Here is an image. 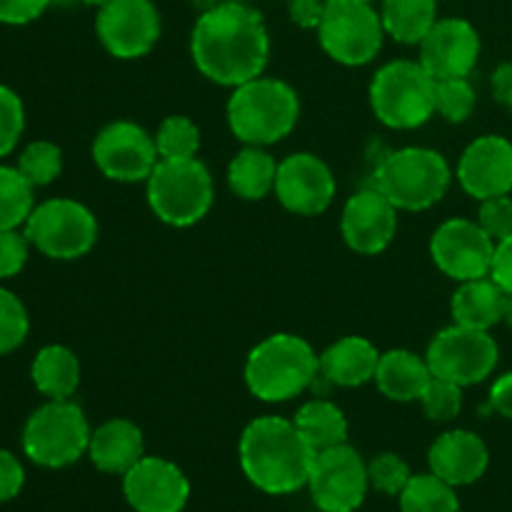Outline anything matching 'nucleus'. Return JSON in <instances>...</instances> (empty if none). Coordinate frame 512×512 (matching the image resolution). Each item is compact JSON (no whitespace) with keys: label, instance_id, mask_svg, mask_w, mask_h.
Wrapping results in <instances>:
<instances>
[{"label":"nucleus","instance_id":"obj_6","mask_svg":"<svg viewBox=\"0 0 512 512\" xmlns=\"http://www.w3.org/2000/svg\"><path fill=\"white\" fill-rule=\"evenodd\" d=\"M145 193L155 218L173 228H190L213 208L215 185L203 160H158L145 180Z\"/></svg>","mask_w":512,"mask_h":512},{"label":"nucleus","instance_id":"obj_46","mask_svg":"<svg viewBox=\"0 0 512 512\" xmlns=\"http://www.w3.org/2000/svg\"><path fill=\"white\" fill-rule=\"evenodd\" d=\"M490 90H493L495 103L512 110V63H503L490 75Z\"/></svg>","mask_w":512,"mask_h":512},{"label":"nucleus","instance_id":"obj_18","mask_svg":"<svg viewBox=\"0 0 512 512\" xmlns=\"http://www.w3.org/2000/svg\"><path fill=\"white\" fill-rule=\"evenodd\" d=\"M345 245L358 255H380L398 233V208L378 188L350 195L340 215Z\"/></svg>","mask_w":512,"mask_h":512},{"label":"nucleus","instance_id":"obj_19","mask_svg":"<svg viewBox=\"0 0 512 512\" xmlns=\"http://www.w3.org/2000/svg\"><path fill=\"white\" fill-rule=\"evenodd\" d=\"M480 58V35L463 18H438L420 43V65L435 80L468 78Z\"/></svg>","mask_w":512,"mask_h":512},{"label":"nucleus","instance_id":"obj_35","mask_svg":"<svg viewBox=\"0 0 512 512\" xmlns=\"http://www.w3.org/2000/svg\"><path fill=\"white\" fill-rule=\"evenodd\" d=\"M30 330L28 310L23 300L0 288V355H8L25 343Z\"/></svg>","mask_w":512,"mask_h":512},{"label":"nucleus","instance_id":"obj_38","mask_svg":"<svg viewBox=\"0 0 512 512\" xmlns=\"http://www.w3.org/2000/svg\"><path fill=\"white\" fill-rule=\"evenodd\" d=\"M25 130V108L20 95L8 85H0V158L13 153Z\"/></svg>","mask_w":512,"mask_h":512},{"label":"nucleus","instance_id":"obj_12","mask_svg":"<svg viewBox=\"0 0 512 512\" xmlns=\"http://www.w3.org/2000/svg\"><path fill=\"white\" fill-rule=\"evenodd\" d=\"M305 488L323 512H355L370 490L368 463L348 443L315 453Z\"/></svg>","mask_w":512,"mask_h":512},{"label":"nucleus","instance_id":"obj_9","mask_svg":"<svg viewBox=\"0 0 512 512\" xmlns=\"http://www.w3.org/2000/svg\"><path fill=\"white\" fill-rule=\"evenodd\" d=\"M320 48L340 65L358 68L373 63L385 40L383 18L365 0H325L318 23Z\"/></svg>","mask_w":512,"mask_h":512},{"label":"nucleus","instance_id":"obj_24","mask_svg":"<svg viewBox=\"0 0 512 512\" xmlns=\"http://www.w3.org/2000/svg\"><path fill=\"white\" fill-rule=\"evenodd\" d=\"M375 385L380 393L393 403H415L423 390L433 380L428 360L405 348L380 353L378 370H375Z\"/></svg>","mask_w":512,"mask_h":512},{"label":"nucleus","instance_id":"obj_8","mask_svg":"<svg viewBox=\"0 0 512 512\" xmlns=\"http://www.w3.org/2000/svg\"><path fill=\"white\" fill-rule=\"evenodd\" d=\"M90 425L73 400H48L23 428V453L40 468L58 470L78 463L90 445Z\"/></svg>","mask_w":512,"mask_h":512},{"label":"nucleus","instance_id":"obj_34","mask_svg":"<svg viewBox=\"0 0 512 512\" xmlns=\"http://www.w3.org/2000/svg\"><path fill=\"white\" fill-rule=\"evenodd\" d=\"M478 95L468 78L435 80V113L448 123H465L473 115Z\"/></svg>","mask_w":512,"mask_h":512},{"label":"nucleus","instance_id":"obj_23","mask_svg":"<svg viewBox=\"0 0 512 512\" xmlns=\"http://www.w3.org/2000/svg\"><path fill=\"white\" fill-rule=\"evenodd\" d=\"M380 350L363 335H345L320 353V375L338 388H360L375 378Z\"/></svg>","mask_w":512,"mask_h":512},{"label":"nucleus","instance_id":"obj_10","mask_svg":"<svg viewBox=\"0 0 512 512\" xmlns=\"http://www.w3.org/2000/svg\"><path fill=\"white\" fill-rule=\"evenodd\" d=\"M23 233L45 258L78 260L98 243V220L78 200L50 198L35 205Z\"/></svg>","mask_w":512,"mask_h":512},{"label":"nucleus","instance_id":"obj_11","mask_svg":"<svg viewBox=\"0 0 512 512\" xmlns=\"http://www.w3.org/2000/svg\"><path fill=\"white\" fill-rule=\"evenodd\" d=\"M425 360H428L433 378H443L460 388H468V385L483 383L495 373L500 348L490 330H475L453 323L450 328L435 333Z\"/></svg>","mask_w":512,"mask_h":512},{"label":"nucleus","instance_id":"obj_51","mask_svg":"<svg viewBox=\"0 0 512 512\" xmlns=\"http://www.w3.org/2000/svg\"><path fill=\"white\" fill-rule=\"evenodd\" d=\"M438 3H440V0H438Z\"/></svg>","mask_w":512,"mask_h":512},{"label":"nucleus","instance_id":"obj_47","mask_svg":"<svg viewBox=\"0 0 512 512\" xmlns=\"http://www.w3.org/2000/svg\"><path fill=\"white\" fill-rule=\"evenodd\" d=\"M500 323H505L508 328L512 330V293H505V300H503V320Z\"/></svg>","mask_w":512,"mask_h":512},{"label":"nucleus","instance_id":"obj_3","mask_svg":"<svg viewBox=\"0 0 512 512\" xmlns=\"http://www.w3.org/2000/svg\"><path fill=\"white\" fill-rule=\"evenodd\" d=\"M245 385L263 403H288L320 375V355L305 338L275 333L260 340L245 358Z\"/></svg>","mask_w":512,"mask_h":512},{"label":"nucleus","instance_id":"obj_50","mask_svg":"<svg viewBox=\"0 0 512 512\" xmlns=\"http://www.w3.org/2000/svg\"><path fill=\"white\" fill-rule=\"evenodd\" d=\"M365 3H375V0H365Z\"/></svg>","mask_w":512,"mask_h":512},{"label":"nucleus","instance_id":"obj_2","mask_svg":"<svg viewBox=\"0 0 512 512\" xmlns=\"http://www.w3.org/2000/svg\"><path fill=\"white\" fill-rule=\"evenodd\" d=\"M238 458L255 488L268 495H290L308 485L315 450L293 420L263 415L245 425Z\"/></svg>","mask_w":512,"mask_h":512},{"label":"nucleus","instance_id":"obj_40","mask_svg":"<svg viewBox=\"0 0 512 512\" xmlns=\"http://www.w3.org/2000/svg\"><path fill=\"white\" fill-rule=\"evenodd\" d=\"M30 240L18 230H0V280L15 278L25 268L30 255Z\"/></svg>","mask_w":512,"mask_h":512},{"label":"nucleus","instance_id":"obj_37","mask_svg":"<svg viewBox=\"0 0 512 512\" xmlns=\"http://www.w3.org/2000/svg\"><path fill=\"white\" fill-rule=\"evenodd\" d=\"M410 478H413L410 465L395 453H383L368 463L370 488L383 495H390V498H400Z\"/></svg>","mask_w":512,"mask_h":512},{"label":"nucleus","instance_id":"obj_31","mask_svg":"<svg viewBox=\"0 0 512 512\" xmlns=\"http://www.w3.org/2000/svg\"><path fill=\"white\" fill-rule=\"evenodd\" d=\"M33 185L18 168L0 165V230H18L35 208Z\"/></svg>","mask_w":512,"mask_h":512},{"label":"nucleus","instance_id":"obj_29","mask_svg":"<svg viewBox=\"0 0 512 512\" xmlns=\"http://www.w3.org/2000/svg\"><path fill=\"white\" fill-rule=\"evenodd\" d=\"M293 423L315 453L348 443V418L330 400H308L298 408Z\"/></svg>","mask_w":512,"mask_h":512},{"label":"nucleus","instance_id":"obj_33","mask_svg":"<svg viewBox=\"0 0 512 512\" xmlns=\"http://www.w3.org/2000/svg\"><path fill=\"white\" fill-rule=\"evenodd\" d=\"M18 170L33 188H43L63 173V150L50 140H35L20 153Z\"/></svg>","mask_w":512,"mask_h":512},{"label":"nucleus","instance_id":"obj_42","mask_svg":"<svg viewBox=\"0 0 512 512\" xmlns=\"http://www.w3.org/2000/svg\"><path fill=\"white\" fill-rule=\"evenodd\" d=\"M25 485V470L8 450H0V503L18 498Z\"/></svg>","mask_w":512,"mask_h":512},{"label":"nucleus","instance_id":"obj_1","mask_svg":"<svg viewBox=\"0 0 512 512\" xmlns=\"http://www.w3.org/2000/svg\"><path fill=\"white\" fill-rule=\"evenodd\" d=\"M190 55L200 75L225 88H238L263 75L268 65V25L248 3L223 0L195 20Z\"/></svg>","mask_w":512,"mask_h":512},{"label":"nucleus","instance_id":"obj_30","mask_svg":"<svg viewBox=\"0 0 512 512\" xmlns=\"http://www.w3.org/2000/svg\"><path fill=\"white\" fill-rule=\"evenodd\" d=\"M400 512H460V500L453 485L438 475H413L400 493Z\"/></svg>","mask_w":512,"mask_h":512},{"label":"nucleus","instance_id":"obj_21","mask_svg":"<svg viewBox=\"0 0 512 512\" xmlns=\"http://www.w3.org/2000/svg\"><path fill=\"white\" fill-rule=\"evenodd\" d=\"M430 473L443 478L453 488L478 483L490 465V450L478 433L448 430L440 435L428 453Z\"/></svg>","mask_w":512,"mask_h":512},{"label":"nucleus","instance_id":"obj_5","mask_svg":"<svg viewBox=\"0 0 512 512\" xmlns=\"http://www.w3.org/2000/svg\"><path fill=\"white\" fill-rule=\"evenodd\" d=\"M450 183H453V170L445 155L423 145H408L385 155L373 180L375 188L395 208L410 213H420L440 203Z\"/></svg>","mask_w":512,"mask_h":512},{"label":"nucleus","instance_id":"obj_14","mask_svg":"<svg viewBox=\"0 0 512 512\" xmlns=\"http://www.w3.org/2000/svg\"><path fill=\"white\" fill-rule=\"evenodd\" d=\"M160 13L153 0H108L98 8L95 33L100 45L118 60H138L160 40Z\"/></svg>","mask_w":512,"mask_h":512},{"label":"nucleus","instance_id":"obj_43","mask_svg":"<svg viewBox=\"0 0 512 512\" xmlns=\"http://www.w3.org/2000/svg\"><path fill=\"white\" fill-rule=\"evenodd\" d=\"M490 278H493L505 293H512V233L495 245V258H493Z\"/></svg>","mask_w":512,"mask_h":512},{"label":"nucleus","instance_id":"obj_20","mask_svg":"<svg viewBox=\"0 0 512 512\" xmlns=\"http://www.w3.org/2000/svg\"><path fill=\"white\" fill-rule=\"evenodd\" d=\"M458 183L470 198L512 193V143L503 135H480L458 160Z\"/></svg>","mask_w":512,"mask_h":512},{"label":"nucleus","instance_id":"obj_32","mask_svg":"<svg viewBox=\"0 0 512 512\" xmlns=\"http://www.w3.org/2000/svg\"><path fill=\"white\" fill-rule=\"evenodd\" d=\"M153 138L160 160L198 158L200 128L188 115H168Z\"/></svg>","mask_w":512,"mask_h":512},{"label":"nucleus","instance_id":"obj_49","mask_svg":"<svg viewBox=\"0 0 512 512\" xmlns=\"http://www.w3.org/2000/svg\"><path fill=\"white\" fill-rule=\"evenodd\" d=\"M233 3H250V0H233Z\"/></svg>","mask_w":512,"mask_h":512},{"label":"nucleus","instance_id":"obj_16","mask_svg":"<svg viewBox=\"0 0 512 512\" xmlns=\"http://www.w3.org/2000/svg\"><path fill=\"white\" fill-rule=\"evenodd\" d=\"M338 183L323 158L313 153H293L278 163L275 198L293 215H320L333 205Z\"/></svg>","mask_w":512,"mask_h":512},{"label":"nucleus","instance_id":"obj_45","mask_svg":"<svg viewBox=\"0 0 512 512\" xmlns=\"http://www.w3.org/2000/svg\"><path fill=\"white\" fill-rule=\"evenodd\" d=\"M490 408L503 418L512 420V370L500 375L490 388Z\"/></svg>","mask_w":512,"mask_h":512},{"label":"nucleus","instance_id":"obj_27","mask_svg":"<svg viewBox=\"0 0 512 512\" xmlns=\"http://www.w3.org/2000/svg\"><path fill=\"white\" fill-rule=\"evenodd\" d=\"M30 378L35 390L48 400H70L80 385V360L65 345H45L38 350Z\"/></svg>","mask_w":512,"mask_h":512},{"label":"nucleus","instance_id":"obj_25","mask_svg":"<svg viewBox=\"0 0 512 512\" xmlns=\"http://www.w3.org/2000/svg\"><path fill=\"white\" fill-rule=\"evenodd\" d=\"M505 290L493 278H478L460 283L450 300L453 323L475 330H493L503 320Z\"/></svg>","mask_w":512,"mask_h":512},{"label":"nucleus","instance_id":"obj_39","mask_svg":"<svg viewBox=\"0 0 512 512\" xmlns=\"http://www.w3.org/2000/svg\"><path fill=\"white\" fill-rule=\"evenodd\" d=\"M478 223L495 243L508 238L512 233V198L510 195H495V198L480 200Z\"/></svg>","mask_w":512,"mask_h":512},{"label":"nucleus","instance_id":"obj_48","mask_svg":"<svg viewBox=\"0 0 512 512\" xmlns=\"http://www.w3.org/2000/svg\"><path fill=\"white\" fill-rule=\"evenodd\" d=\"M85 5H95V8H103L105 3H108V0H83Z\"/></svg>","mask_w":512,"mask_h":512},{"label":"nucleus","instance_id":"obj_7","mask_svg":"<svg viewBox=\"0 0 512 512\" xmlns=\"http://www.w3.org/2000/svg\"><path fill=\"white\" fill-rule=\"evenodd\" d=\"M368 98L380 123L415 130L435 115V78L420 60H393L373 75Z\"/></svg>","mask_w":512,"mask_h":512},{"label":"nucleus","instance_id":"obj_26","mask_svg":"<svg viewBox=\"0 0 512 512\" xmlns=\"http://www.w3.org/2000/svg\"><path fill=\"white\" fill-rule=\"evenodd\" d=\"M278 160L258 145H245L228 165V188L240 200H263L275 193Z\"/></svg>","mask_w":512,"mask_h":512},{"label":"nucleus","instance_id":"obj_44","mask_svg":"<svg viewBox=\"0 0 512 512\" xmlns=\"http://www.w3.org/2000/svg\"><path fill=\"white\" fill-rule=\"evenodd\" d=\"M290 20L305 30H315L323 15L325 0H288Z\"/></svg>","mask_w":512,"mask_h":512},{"label":"nucleus","instance_id":"obj_41","mask_svg":"<svg viewBox=\"0 0 512 512\" xmlns=\"http://www.w3.org/2000/svg\"><path fill=\"white\" fill-rule=\"evenodd\" d=\"M53 0H0V23L28 25L48 10Z\"/></svg>","mask_w":512,"mask_h":512},{"label":"nucleus","instance_id":"obj_36","mask_svg":"<svg viewBox=\"0 0 512 512\" xmlns=\"http://www.w3.org/2000/svg\"><path fill=\"white\" fill-rule=\"evenodd\" d=\"M420 405L433 423H450L463 410V388L450 380L433 378L420 395Z\"/></svg>","mask_w":512,"mask_h":512},{"label":"nucleus","instance_id":"obj_28","mask_svg":"<svg viewBox=\"0 0 512 512\" xmlns=\"http://www.w3.org/2000/svg\"><path fill=\"white\" fill-rule=\"evenodd\" d=\"M380 18L385 35L403 45H420L438 23V0H383Z\"/></svg>","mask_w":512,"mask_h":512},{"label":"nucleus","instance_id":"obj_4","mask_svg":"<svg viewBox=\"0 0 512 512\" xmlns=\"http://www.w3.org/2000/svg\"><path fill=\"white\" fill-rule=\"evenodd\" d=\"M300 120V98L293 85L278 78H258L233 88L228 100L230 133L245 145L280 143Z\"/></svg>","mask_w":512,"mask_h":512},{"label":"nucleus","instance_id":"obj_22","mask_svg":"<svg viewBox=\"0 0 512 512\" xmlns=\"http://www.w3.org/2000/svg\"><path fill=\"white\" fill-rule=\"evenodd\" d=\"M143 455V430L133 420L113 418L90 433L88 458L100 473L125 475Z\"/></svg>","mask_w":512,"mask_h":512},{"label":"nucleus","instance_id":"obj_15","mask_svg":"<svg viewBox=\"0 0 512 512\" xmlns=\"http://www.w3.org/2000/svg\"><path fill=\"white\" fill-rule=\"evenodd\" d=\"M158 160L153 135L130 120L108 123L93 140V163L115 183H145Z\"/></svg>","mask_w":512,"mask_h":512},{"label":"nucleus","instance_id":"obj_17","mask_svg":"<svg viewBox=\"0 0 512 512\" xmlns=\"http://www.w3.org/2000/svg\"><path fill=\"white\" fill-rule=\"evenodd\" d=\"M123 495L135 512H183L190 483L170 460L143 455L123 475Z\"/></svg>","mask_w":512,"mask_h":512},{"label":"nucleus","instance_id":"obj_13","mask_svg":"<svg viewBox=\"0 0 512 512\" xmlns=\"http://www.w3.org/2000/svg\"><path fill=\"white\" fill-rule=\"evenodd\" d=\"M495 240L478 220L450 218L435 228L430 238V258L443 275L458 283L488 278L493 270Z\"/></svg>","mask_w":512,"mask_h":512}]
</instances>
